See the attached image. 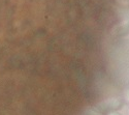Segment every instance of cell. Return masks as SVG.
<instances>
[{
  "mask_svg": "<svg viewBox=\"0 0 129 115\" xmlns=\"http://www.w3.org/2000/svg\"><path fill=\"white\" fill-rule=\"evenodd\" d=\"M88 113H89V115H99L97 111H96V110H93V109L89 110V111H88Z\"/></svg>",
  "mask_w": 129,
  "mask_h": 115,
  "instance_id": "2",
  "label": "cell"
},
{
  "mask_svg": "<svg viewBox=\"0 0 129 115\" xmlns=\"http://www.w3.org/2000/svg\"><path fill=\"white\" fill-rule=\"evenodd\" d=\"M127 98H128V100H129V91L127 92Z\"/></svg>",
  "mask_w": 129,
  "mask_h": 115,
  "instance_id": "4",
  "label": "cell"
},
{
  "mask_svg": "<svg viewBox=\"0 0 129 115\" xmlns=\"http://www.w3.org/2000/svg\"><path fill=\"white\" fill-rule=\"evenodd\" d=\"M122 107V102L118 99H111L97 105V111L101 113H111Z\"/></svg>",
  "mask_w": 129,
  "mask_h": 115,
  "instance_id": "1",
  "label": "cell"
},
{
  "mask_svg": "<svg viewBox=\"0 0 129 115\" xmlns=\"http://www.w3.org/2000/svg\"><path fill=\"white\" fill-rule=\"evenodd\" d=\"M109 115H123V114H121V113H119V112H116V111H114V112H111Z\"/></svg>",
  "mask_w": 129,
  "mask_h": 115,
  "instance_id": "3",
  "label": "cell"
}]
</instances>
